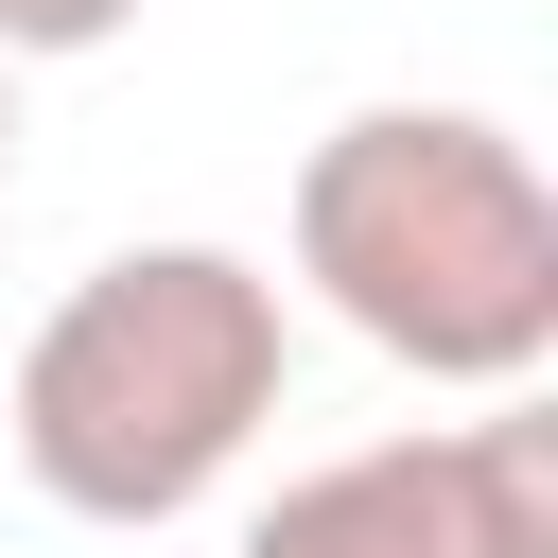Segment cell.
Returning a JSON list of instances; mask_svg holds the SVG:
<instances>
[{
  "instance_id": "cell-1",
  "label": "cell",
  "mask_w": 558,
  "mask_h": 558,
  "mask_svg": "<svg viewBox=\"0 0 558 558\" xmlns=\"http://www.w3.org/2000/svg\"><path fill=\"white\" fill-rule=\"evenodd\" d=\"M296 384V314L244 244H105L0 366V436L35 471V506L140 541V523H192L262 418Z\"/></svg>"
},
{
  "instance_id": "cell-2",
  "label": "cell",
  "mask_w": 558,
  "mask_h": 558,
  "mask_svg": "<svg viewBox=\"0 0 558 558\" xmlns=\"http://www.w3.org/2000/svg\"><path fill=\"white\" fill-rule=\"evenodd\" d=\"M279 244L331 296V331L453 401H523L558 366V192L488 105H349L296 157Z\"/></svg>"
},
{
  "instance_id": "cell-3",
  "label": "cell",
  "mask_w": 558,
  "mask_h": 558,
  "mask_svg": "<svg viewBox=\"0 0 558 558\" xmlns=\"http://www.w3.org/2000/svg\"><path fill=\"white\" fill-rule=\"evenodd\" d=\"M227 558H558V418L488 401L436 436L314 453L279 506H244Z\"/></svg>"
},
{
  "instance_id": "cell-4",
  "label": "cell",
  "mask_w": 558,
  "mask_h": 558,
  "mask_svg": "<svg viewBox=\"0 0 558 558\" xmlns=\"http://www.w3.org/2000/svg\"><path fill=\"white\" fill-rule=\"evenodd\" d=\"M105 35H140V0H0V52H17V70H52V52H105Z\"/></svg>"
},
{
  "instance_id": "cell-5",
  "label": "cell",
  "mask_w": 558,
  "mask_h": 558,
  "mask_svg": "<svg viewBox=\"0 0 558 558\" xmlns=\"http://www.w3.org/2000/svg\"><path fill=\"white\" fill-rule=\"evenodd\" d=\"M0 192H17V52H0Z\"/></svg>"
}]
</instances>
